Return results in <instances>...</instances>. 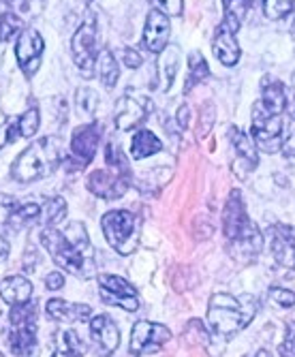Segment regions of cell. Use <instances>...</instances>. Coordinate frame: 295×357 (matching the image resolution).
<instances>
[{"instance_id":"10","label":"cell","mask_w":295,"mask_h":357,"mask_svg":"<svg viewBox=\"0 0 295 357\" xmlns=\"http://www.w3.org/2000/svg\"><path fill=\"white\" fill-rule=\"evenodd\" d=\"M103 137V124L92 122L77 126L71 137V158L69 163H77V169H84L96 154V148Z\"/></svg>"},{"instance_id":"20","label":"cell","mask_w":295,"mask_h":357,"mask_svg":"<svg viewBox=\"0 0 295 357\" xmlns=\"http://www.w3.org/2000/svg\"><path fill=\"white\" fill-rule=\"evenodd\" d=\"M0 298L11 306L28 304L32 298V282H28L24 276H7L0 282Z\"/></svg>"},{"instance_id":"27","label":"cell","mask_w":295,"mask_h":357,"mask_svg":"<svg viewBox=\"0 0 295 357\" xmlns=\"http://www.w3.org/2000/svg\"><path fill=\"white\" fill-rule=\"evenodd\" d=\"M222 7H225L222 26H227L232 32H238L250 9V0H222Z\"/></svg>"},{"instance_id":"45","label":"cell","mask_w":295,"mask_h":357,"mask_svg":"<svg viewBox=\"0 0 295 357\" xmlns=\"http://www.w3.org/2000/svg\"><path fill=\"white\" fill-rule=\"evenodd\" d=\"M287 109H289L291 118L295 120V94H293V99H291V101H287Z\"/></svg>"},{"instance_id":"16","label":"cell","mask_w":295,"mask_h":357,"mask_svg":"<svg viewBox=\"0 0 295 357\" xmlns=\"http://www.w3.org/2000/svg\"><path fill=\"white\" fill-rule=\"evenodd\" d=\"M90 334H92L94 344L98 347V353H103V355H112L120 344L118 326L107 314H98L90 321Z\"/></svg>"},{"instance_id":"22","label":"cell","mask_w":295,"mask_h":357,"mask_svg":"<svg viewBox=\"0 0 295 357\" xmlns=\"http://www.w3.org/2000/svg\"><path fill=\"white\" fill-rule=\"evenodd\" d=\"M178 67H180V47L178 45H167L165 50L160 52V60L156 64L158 77L162 79V84H160L162 92H167L172 88L174 77L178 73Z\"/></svg>"},{"instance_id":"8","label":"cell","mask_w":295,"mask_h":357,"mask_svg":"<svg viewBox=\"0 0 295 357\" xmlns=\"http://www.w3.org/2000/svg\"><path fill=\"white\" fill-rule=\"evenodd\" d=\"M98 294H101V300L109 306H118L128 312H135L139 308L137 289L120 276L114 274L98 276Z\"/></svg>"},{"instance_id":"36","label":"cell","mask_w":295,"mask_h":357,"mask_svg":"<svg viewBox=\"0 0 295 357\" xmlns=\"http://www.w3.org/2000/svg\"><path fill=\"white\" fill-rule=\"evenodd\" d=\"M17 137H22L17 120H7L5 124H0V148H5L7 144L15 142Z\"/></svg>"},{"instance_id":"28","label":"cell","mask_w":295,"mask_h":357,"mask_svg":"<svg viewBox=\"0 0 295 357\" xmlns=\"http://www.w3.org/2000/svg\"><path fill=\"white\" fill-rule=\"evenodd\" d=\"M39 220H41V206L39 204H32V202L17 204L9 227H11V229H26V227H32Z\"/></svg>"},{"instance_id":"18","label":"cell","mask_w":295,"mask_h":357,"mask_svg":"<svg viewBox=\"0 0 295 357\" xmlns=\"http://www.w3.org/2000/svg\"><path fill=\"white\" fill-rule=\"evenodd\" d=\"M272 252L282 268H295V229L282 225L272 229Z\"/></svg>"},{"instance_id":"4","label":"cell","mask_w":295,"mask_h":357,"mask_svg":"<svg viewBox=\"0 0 295 357\" xmlns=\"http://www.w3.org/2000/svg\"><path fill=\"white\" fill-rule=\"evenodd\" d=\"M62 163V146L56 137H41L32 142L13 163V180L26 184L50 176Z\"/></svg>"},{"instance_id":"30","label":"cell","mask_w":295,"mask_h":357,"mask_svg":"<svg viewBox=\"0 0 295 357\" xmlns=\"http://www.w3.org/2000/svg\"><path fill=\"white\" fill-rule=\"evenodd\" d=\"M64 214H67V202H64L62 197H50L45 202V206L41 208V220L39 222H43L45 227H56L64 218Z\"/></svg>"},{"instance_id":"48","label":"cell","mask_w":295,"mask_h":357,"mask_svg":"<svg viewBox=\"0 0 295 357\" xmlns=\"http://www.w3.org/2000/svg\"><path fill=\"white\" fill-rule=\"evenodd\" d=\"M291 26H295V20H293V24H291Z\"/></svg>"},{"instance_id":"17","label":"cell","mask_w":295,"mask_h":357,"mask_svg":"<svg viewBox=\"0 0 295 357\" xmlns=\"http://www.w3.org/2000/svg\"><path fill=\"white\" fill-rule=\"evenodd\" d=\"M212 52L218 58L220 64L225 67H234L240 60V45L236 41V32H232L227 26H218L214 32V39H212Z\"/></svg>"},{"instance_id":"7","label":"cell","mask_w":295,"mask_h":357,"mask_svg":"<svg viewBox=\"0 0 295 357\" xmlns=\"http://www.w3.org/2000/svg\"><path fill=\"white\" fill-rule=\"evenodd\" d=\"M282 120L276 114H270L259 101L252 107V139L259 150L274 154L282 148Z\"/></svg>"},{"instance_id":"11","label":"cell","mask_w":295,"mask_h":357,"mask_svg":"<svg viewBox=\"0 0 295 357\" xmlns=\"http://www.w3.org/2000/svg\"><path fill=\"white\" fill-rule=\"evenodd\" d=\"M150 112H152V103L148 96L126 92L116 103V126L120 131H133V128H137L148 118Z\"/></svg>"},{"instance_id":"2","label":"cell","mask_w":295,"mask_h":357,"mask_svg":"<svg viewBox=\"0 0 295 357\" xmlns=\"http://www.w3.org/2000/svg\"><path fill=\"white\" fill-rule=\"evenodd\" d=\"M222 227L225 238L232 242L234 255H244V261L255 257L261 250V246H264V236L257 229V225L248 218L240 190H234L232 197L225 204Z\"/></svg>"},{"instance_id":"13","label":"cell","mask_w":295,"mask_h":357,"mask_svg":"<svg viewBox=\"0 0 295 357\" xmlns=\"http://www.w3.org/2000/svg\"><path fill=\"white\" fill-rule=\"evenodd\" d=\"M43 50H45L43 37L39 35L35 28L22 30V35L17 39V45H15V58H17L20 69L26 75H32L39 69V58H41Z\"/></svg>"},{"instance_id":"49","label":"cell","mask_w":295,"mask_h":357,"mask_svg":"<svg viewBox=\"0 0 295 357\" xmlns=\"http://www.w3.org/2000/svg\"><path fill=\"white\" fill-rule=\"evenodd\" d=\"M0 357H5V355H3V353H0Z\"/></svg>"},{"instance_id":"19","label":"cell","mask_w":295,"mask_h":357,"mask_svg":"<svg viewBox=\"0 0 295 357\" xmlns=\"http://www.w3.org/2000/svg\"><path fill=\"white\" fill-rule=\"evenodd\" d=\"M227 137H229V142L234 144V148L238 152V163L244 165V174L255 169L257 163H259V154H257V146L250 144V137L238 126H229Z\"/></svg>"},{"instance_id":"26","label":"cell","mask_w":295,"mask_h":357,"mask_svg":"<svg viewBox=\"0 0 295 357\" xmlns=\"http://www.w3.org/2000/svg\"><path fill=\"white\" fill-rule=\"evenodd\" d=\"M162 150V144L158 142V137L154 133H150L148 128H142V131L135 133L133 142H130V154L133 158L142 160V158H148L156 152Z\"/></svg>"},{"instance_id":"14","label":"cell","mask_w":295,"mask_h":357,"mask_svg":"<svg viewBox=\"0 0 295 357\" xmlns=\"http://www.w3.org/2000/svg\"><path fill=\"white\" fill-rule=\"evenodd\" d=\"M128 188V176L114 169H96L88 176V190L103 199H120Z\"/></svg>"},{"instance_id":"15","label":"cell","mask_w":295,"mask_h":357,"mask_svg":"<svg viewBox=\"0 0 295 357\" xmlns=\"http://www.w3.org/2000/svg\"><path fill=\"white\" fill-rule=\"evenodd\" d=\"M169 35H172L169 17L165 13H160L158 9H152L144 26V37H142L144 47L152 54H160L169 45Z\"/></svg>"},{"instance_id":"21","label":"cell","mask_w":295,"mask_h":357,"mask_svg":"<svg viewBox=\"0 0 295 357\" xmlns=\"http://www.w3.org/2000/svg\"><path fill=\"white\" fill-rule=\"evenodd\" d=\"M47 314L56 321H64V323H73V321H84L92 314V308L88 304H73V302H64L60 298L47 300L45 306Z\"/></svg>"},{"instance_id":"23","label":"cell","mask_w":295,"mask_h":357,"mask_svg":"<svg viewBox=\"0 0 295 357\" xmlns=\"http://www.w3.org/2000/svg\"><path fill=\"white\" fill-rule=\"evenodd\" d=\"M261 105H264L270 114L280 116L287 109V94H285V86L278 79L266 77L264 79V94H261Z\"/></svg>"},{"instance_id":"43","label":"cell","mask_w":295,"mask_h":357,"mask_svg":"<svg viewBox=\"0 0 295 357\" xmlns=\"http://www.w3.org/2000/svg\"><path fill=\"white\" fill-rule=\"evenodd\" d=\"M178 124H180V128H186L188 126V107L186 105H182L178 109Z\"/></svg>"},{"instance_id":"34","label":"cell","mask_w":295,"mask_h":357,"mask_svg":"<svg viewBox=\"0 0 295 357\" xmlns=\"http://www.w3.org/2000/svg\"><path fill=\"white\" fill-rule=\"evenodd\" d=\"M75 103H77L80 114L92 116L96 112V105H98V94L92 88H80L77 96H75Z\"/></svg>"},{"instance_id":"31","label":"cell","mask_w":295,"mask_h":357,"mask_svg":"<svg viewBox=\"0 0 295 357\" xmlns=\"http://www.w3.org/2000/svg\"><path fill=\"white\" fill-rule=\"evenodd\" d=\"M39 124H41V116H39L37 107L24 112L17 118V126H20V135L22 137H32V135H35L39 131Z\"/></svg>"},{"instance_id":"32","label":"cell","mask_w":295,"mask_h":357,"mask_svg":"<svg viewBox=\"0 0 295 357\" xmlns=\"http://www.w3.org/2000/svg\"><path fill=\"white\" fill-rule=\"evenodd\" d=\"M295 7V0H264V13L268 20H282Z\"/></svg>"},{"instance_id":"42","label":"cell","mask_w":295,"mask_h":357,"mask_svg":"<svg viewBox=\"0 0 295 357\" xmlns=\"http://www.w3.org/2000/svg\"><path fill=\"white\" fill-rule=\"evenodd\" d=\"M280 150L285 152V156L295 158V128L287 135V139H282V148Z\"/></svg>"},{"instance_id":"44","label":"cell","mask_w":295,"mask_h":357,"mask_svg":"<svg viewBox=\"0 0 295 357\" xmlns=\"http://www.w3.org/2000/svg\"><path fill=\"white\" fill-rule=\"evenodd\" d=\"M7 252H9V244H7V240L3 236H0V261L7 257Z\"/></svg>"},{"instance_id":"12","label":"cell","mask_w":295,"mask_h":357,"mask_svg":"<svg viewBox=\"0 0 295 357\" xmlns=\"http://www.w3.org/2000/svg\"><path fill=\"white\" fill-rule=\"evenodd\" d=\"M96 41H98V30H96V24L94 20H86L77 32L73 35V41H71V54H73V60L75 64L82 69V71H92L94 69V62H96Z\"/></svg>"},{"instance_id":"3","label":"cell","mask_w":295,"mask_h":357,"mask_svg":"<svg viewBox=\"0 0 295 357\" xmlns=\"http://www.w3.org/2000/svg\"><path fill=\"white\" fill-rule=\"evenodd\" d=\"M257 300L252 296L234 298L227 294H216L208 306V323L220 336H234L242 332L257 314Z\"/></svg>"},{"instance_id":"5","label":"cell","mask_w":295,"mask_h":357,"mask_svg":"<svg viewBox=\"0 0 295 357\" xmlns=\"http://www.w3.org/2000/svg\"><path fill=\"white\" fill-rule=\"evenodd\" d=\"M9 344L15 357H30L37 344V304L13 306L9 314Z\"/></svg>"},{"instance_id":"25","label":"cell","mask_w":295,"mask_h":357,"mask_svg":"<svg viewBox=\"0 0 295 357\" xmlns=\"http://www.w3.org/2000/svg\"><path fill=\"white\" fill-rule=\"evenodd\" d=\"M94 69H96V75H98V79L103 82L105 88H114L118 84V77H120L118 60L114 58V54L109 50L98 52L96 62H94Z\"/></svg>"},{"instance_id":"24","label":"cell","mask_w":295,"mask_h":357,"mask_svg":"<svg viewBox=\"0 0 295 357\" xmlns=\"http://www.w3.org/2000/svg\"><path fill=\"white\" fill-rule=\"evenodd\" d=\"M86 347L73 330H60L54 338V353L50 357H84Z\"/></svg>"},{"instance_id":"1","label":"cell","mask_w":295,"mask_h":357,"mask_svg":"<svg viewBox=\"0 0 295 357\" xmlns=\"http://www.w3.org/2000/svg\"><path fill=\"white\" fill-rule=\"evenodd\" d=\"M41 242L47 248L54 264L73 276L90 278L94 274V250L84 222H71L67 229L45 227Z\"/></svg>"},{"instance_id":"29","label":"cell","mask_w":295,"mask_h":357,"mask_svg":"<svg viewBox=\"0 0 295 357\" xmlns=\"http://www.w3.org/2000/svg\"><path fill=\"white\" fill-rule=\"evenodd\" d=\"M210 75V67L208 62L204 60V56L199 52H192L188 56V79L184 84V90L188 92L190 88H195L197 84H202L206 77Z\"/></svg>"},{"instance_id":"38","label":"cell","mask_w":295,"mask_h":357,"mask_svg":"<svg viewBox=\"0 0 295 357\" xmlns=\"http://www.w3.org/2000/svg\"><path fill=\"white\" fill-rule=\"evenodd\" d=\"M152 3L160 13H165L169 17V15H180L182 13L184 0H152Z\"/></svg>"},{"instance_id":"6","label":"cell","mask_w":295,"mask_h":357,"mask_svg":"<svg viewBox=\"0 0 295 357\" xmlns=\"http://www.w3.org/2000/svg\"><path fill=\"white\" fill-rule=\"evenodd\" d=\"M105 240L120 255H130L139 244V220L126 210L107 212L101 220Z\"/></svg>"},{"instance_id":"41","label":"cell","mask_w":295,"mask_h":357,"mask_svg":"<svg viewBox=\"0 0 295 357\" xmlns=\"http://www.w3.org/2000/svg\"><path fill=\"white\" fill-rule=\"evenodd\" d=\"M45 287H47L50 291H58V289H62V287H64V276H62L60 272H52V274H47V276H45Z\"/></svg>"},{"instance_id":"35","label":"cell","mask_w":295,"mask_h":357,"mask_svg":"<svg viewBox=\"0 0 295 357\" xmlns=\"http://www.w3.org/2000/svg\"><path fill=\"white\" fill-rule=\"evenodd\" d=\"M17 199L9 197V195H3L0 192V229H5V227H9L11 222V216L17 208Z\"/></svg>"},{"instance_id":"9","label":"cell","mask_w":295,"mask_h":357,"mask_svg":"<svg viewBox=\"0 0 295 357\" xmlns=\"http://www.w3.org/2000/svg\"><path fill=\"white\" fill-rule=\"evenodd\" d=\"M169 338L172 332L165 326H160V323L137 321L133 326V334H130V353L133 355L156 353L169 342Z\"/></svg>"},{"instance_id":"47","label":"cell","mask_w":295,"mask_h":357,"mask_svg":"<svg viewBox=\"0 0 295 357\" xmlns=\"http://www.w3.org/2000/svg\"><path fill=\"white\" fill-rule=\"evenodd\" d=\"M291 84H293V94H295V73H293V79H291Z\"/></svg>"},{"instance_id":"37","label":"cell","mask_w":295,"mask_h":357,"mask_svg":"<svg viewBox=\"0 0 295 357\" xmlns=\"http://www.w3.org/2000/svg\"><path fill=\"white\" fill-rule=\"evenodd\" d=\"M270 298L274 304L282 306V308H293L295 306V294L293 291H287L282 287H272L270 289Z\"/></svg>"},{"instance_id":"40","label":"cell","mask_w":295,"mask_h":357,"mask_svg":"<svg viewBox=\"0 0 295 357\" xmlns=\"http://www.w3.org/2000/svg\"><path fill=\"white\" fill-rule=\"evenodd\" d=\"M122 60H124L126 67H130V69L142 67V56H139V52L130 50V47H124V50H122Z\"/></svg>"},{"instance_id":"33","label":"cell","mask_w":295,"mask_h":357,"mask_svg":"<svg viewBox=\"0 0 295 357\" xmlns=\"http://www.w3.org/2000/svg\"><path fill=\"white\" fill-rule=\"evenodd\" d=\"M22 20L15 15V13H3V15H0V41H3V43H7V41H11L15 35H17V32L22 30Z\"/></svg>"},{"instance_id":"46","label":"cell","mask_w":295,"mask_h":357,"mask_svg":"<svg viewBox=\"0 0 295 357\" xmlns=\"http://www.w3.org/2000/svg\"><path fill=\"white\" fill-rule=\"evenodd\" d=\"M255 357H272V355H270L268 351H259V353H257Z\"/></svg>"},{"instance_id":"39","label":"cell","mask_w":295,"mask_h":357,"mask_svg":"<svg viewBox=\"0 0 295 357\" xmlns=\"http://www.w3.org/2000/svg\"><path fill=\"white\" fill-rule=\"evenodd\" d=\"M280 357H295V330H293V326H289L287 338L280 344Z\"/></svg>"}]
</instances>
